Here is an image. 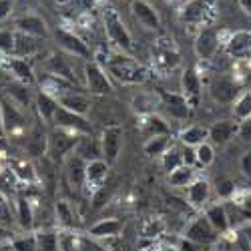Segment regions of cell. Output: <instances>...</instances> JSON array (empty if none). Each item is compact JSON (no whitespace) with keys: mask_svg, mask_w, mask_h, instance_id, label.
<instances>
[{"mask_svg":"<svg viewBox=\"0 0 251 251\" xmlns=\"http://www.w3.org/2000/svg\"><path fill=\"white\" fill-rule=\"evenodd\" d=\"M107 73L115 76L123 85H139L147 78V71H145L135 58L129 54H117L107 60Z\"/></svg>","mask_w":251,"mask_h":251,"instance_id":"cell-1","label":"cell"},{"mask_svg":"<svg viewBox=\"0 0 251 251\" xmlns=\"http://www.w3.org/2000/svg\"><path fill=\"white\" fill-rule=\"evenodd\" d=\"M0 113H2V127L4 135L16 137L26 131V119L18 109V102L4 91H0Z\"/></svg>","mask_w":251,"mask_h":251,"instance_id":"cell-2","label":"cell"},{"mask_svg":"<svg viewBox=\"0 0 251 251\" xmlns=\"http://www.w3.org/2000/svg\"><path fill=\"white\" fill-rule=\"evenodd\" d=\"M102 18H104V30H107L111 43H115L121 50H131L133 49V38H131L127 26L123 25L121 16L113 8H107L102 14Z\"/></svg>","mask_w":251,"mask_h":251,"instance_id":"cell-3","label":"cell"},{"mask_svg":"<svg viewBox=\"0 0 251 251\" xmlns=\"http://www.w3.org/2000/svg\"><path fill=\"white\" fill-rule=\"evenodd\" d=\"M78 143L76 133L65 131V129H58L49 135V155L52 161H65L67 155H71L75 151V145Z\"/></svg>","mask_w":251,"mask_h":251,"instance_id":"cell-4","label":"cell"},{"mask_svg":"<svg viewBox=\"0 0 251 251\" xmlns=\"http://www.w3.org/2000/svg\"><path fill=\"white\" fill-rule=\"evenodd\" d=\"M213 16V0H189L179 10V18L185 25H205Z\"/></svg>","mask_w":251,"mask_h":251,"instance_id":"cell-5","label":"cell"},{"mask_svg":"<svg viewBox=\"0 0 251 251\" xmlns=\"http://www.w3.org/2000/svg\"><path fill=\"white\" fill-rule=\"evenodd\" d=\"M85 82L91 95H109L113 91L111 78L100 65H97L95 60H89L85 65Z\"/></svg>","mask_w":251,"mask_h":251,"instance_id":"cell-6","label":"cell"},{"mask_svg":"<svg viewBox=\"0 0 251 251\" xmlns=\"http://www.w3.org/2000/svg\"><path fill=\"white\" fill-rule=\"evenodd\" d=\"M123 149V129L119 125H111L102 131L100 135V151H102V159L109 165L117 163L119 155Z\"/></svg>","mask_w":251,"mask_h":251,"instance_id":"cell-7","label":"cell"},{"mask_svg":"<svg viewBox=\"0 0 251 251\" xmlns=\"http://www.w3.org/2000/svg\"><path fill=\"white\" fill-rule=\"evenodd\" d=\"M52 123L58 129H65V131H71V133H76V135H91L93 133V125L85 117L71 113V111L62 109V107H58Z\"/></svg>","mask_w":251,"mask_h":251,"instance_id":"cell-8","label":"cell"},{"mask_svg":"<svg viewBox=\"0 0 251 251\" xmlns=\"http://www.w3.org/2000/svg\"><path fill=\"white\" fill-rule=\"evenodd\" d=\"M54 38H56V43H58L62 49H65L69 54L87 58V60L93 58V52H91L89 45H87L80 36H76L75 32H69V30H65V28H56V30H54Z\"/></svg>","mask_w":251,"mask_h":251,"instance_id":"cell-9","label":"cell"},{"mask_svg":"<svg viewBox=\"0 0 251 251\" xmlns=\"http://www.w3.org/2000/svg\"><path fill=\"white\" fill-rule=\"evenodd\" d=\"M62 167H65V177L69 181L71 187H76V189H80V187H85L87 183V161L82 159L76 151H73L71 155H67V159L62 161Z\"/></svg>","mask_w":251,"mask_h":251,"instance_id":"cell-10","label":"cell"},{"mask_svg":"<svg viewBox=\"0 0 251 251\" xmlns=\"http://www.w3.org/2000/svg\"><path fill=\"white\" fill-rule=\"evenodd\" d=\"M185 239L201 243V245H211L217 239V231L211 227V223L207 221L205 215H199L189 223V227L185 229Z\"/></svg>","mask_w":251,"mask_h":251,"instance_id":"cell-11","label":"cell"},{"mask_svg":"<svg viewBox=\"0 0 251 251\" xmlns=\"http://www.w3.org/2000/svg\"><path fill=\"white\" fill-rule=\"evenodd\" d=\"M0 67H2L14 80L23 82V85L30 87L34 82V73L30 69V65L25 60V58H16V56H4V60L0 62Z\"/></svg>","mask_w":251,"mask_h":251,"instance_id":"cell-12","label":"cell"},{"mask_svg":"<svg viewBox=\"0 0 251 251\" xmlns=\"http://www.w3.org/2000/svg\"><path fill=\"white\" fill-rule=\"evenodd\" d=\"M201 76L197 75L195 69H185L183 75H181V95L185 97V100L189 102V107L195 109L197 107V102L201 99Z\"/></svg>","mask_w":251,"mask_h":251,"instance_id":"cell-13","label":"cell"},{"mask_svg":"<svg viewBox=\"0 0 251 251\" xmlns=\"http://www.w3.org/2000/svg\"><path fill=\"white\" fill-rule=\"evenodd\" d=\"M225 52L233 58H249L251 56V32L237 30L233 34H229L225 43Z\"/></svg>","mask_w":251,"mask_h":251,"instance_id":"cell-14","label":"cell"},{"mask_svg":"<svg viewBox=\"0 0 251 251\" xmlns=\"http://www.w3.org/2000/svg\"><path fill=\"white\" fill-rule=\"evenodd\" d=\"M131 10H133V16L139 20V23L145 28L157 30L161 26V20H159L157 10L147 2V0H133V2H131Z\"/></svg>","mask_w":251,"mask_h":251,"instance_id":"cell-15","label":"cell"},{"mask_svg":"<svg viewBox=\"0 0 251 251\" xmlns=\"http://www.w3.org/2000/svg\"><path fill=\"white\" fill-rule=\"evenodd\" d=\"M217 47H219V34L213 28H201V32L195 38L197 56L203 58V60H209L217 52Z\"/></svg>","mask_w":251,"mask_h":251,"instance_id":"cell-16","label":"cell"},{"mask_svg":"<svg viewBox=\"0 0 251 251\" xmlns=\"http://www.w3.org/2000/svg\"><path fill=\"white\" fill-rule=\"evenodd\" d=\"M14 26H16V30L25 32L28 36H34V38H47L49 36L47 23L40 16H36V14H25V16L16 18Z\"/></svg>","mask_w":251,"mask_h":251,"instance_id":"cell-17","label":"cell"},{"mask_svg":"<svg viewBox=\"0 0 251 251\" xmlns=\"http://www.w3.org/2000/svg\"><path fill=\"white\" fill-rule=\"evenodd\" d=\"M209 93H211L213 100H217L221 104H227V102H233L235 100V97H237V85H235L231 78H227V76H217L211 82V87H209Z\"/></svg>","mask_w":251,"mask_h":251,"instance_id":"cell-18","label":"cell"},{"mask_svg":"<svg viewBox=\"0 0 251 251\" xmlns=\"http://www.w3.org/2000/svg\"><path fill=\"white\" fill-rule=\"evenodd\" d=\"M109 163L104 159H93V161H87V183L85 185H93V189H100L107 181V175H109Z\"/></svg>","mask_w":251,"mask_h":251,"instance_id":"cell-19","label":"cell"},{"mask_svg":"<svg viewBox=\"0 0 251 251\" xmlns=\"http://www.w3.org/2000/svg\"><path fill=\"white\" fill-rule=\"evenodd\" d=\"M26 151L36 159H43L45 155H49V133L45 131V127H34L30 131L26 141Z\"/></svg>","mask_w":251,"mask_h":251,"instance_id":"cell-20","label":"cell"},{"mask_svg":"<svg viewBox=\"0 0 251 251\" xmlns=\"http://www.w3.org/2000/svg\"><path fill=\"white\" fill-rule=\"evenodd\" d=\"M56 100H58V104L62 109H67L71 113H76V115H82V117H85L89 113V109H91V100L85 95L75 93V91L56 97Z\"/></svg>","mask_w":251,"mask_h":251,"instance_id":"cell-21","label":"cell"},{"mask_svg":"<svg viewBox=\"0 0 251 251\" xmlns=\"http://www.w3.org/2000/svg\"><path fill=\"white\" fill-rule=\"evenodd\" d=\"M161 100H163V107L171 113V117L175 119H187L189 117V102L185 100L183 95H175V93H161Z\"/></svg>","mask_w":251,"mask_h":251,"instance_id":"cell-22","label":"cell"},{"mask_svg":"<svg viewBox=\"0 0 251 251\" xmlns=\"http://www.w3.org/2000/svg\"><path fill=\"white\" fill-rule=\"evenodd\" d=\"M34 104H36V111H38L40 117H43L45 123H52V121H54V115H56V111H58V107H60L58 100H56V97H52V95H49V93H45V91H38V93H36Z\"/></svg>","mask_w":251,"mask_h":251,"instance_id":"cell-23","label":"cell"},{"mask_svg":"<svg viewBox=\"0 0 251 251\" xmlns=\"http://www.w3.org/2000/svg\"><path fill=\"white\" fill-rule=\"evenodd\" d=\"M121 229H123V223L115 217H109V219H100L97 221L91 229H89V237L91 239H104V237H115L121 233Z\"/></svg>","mask_w":251,"mask_h":251,"instance_id":"cell-24","label":"cell"},{"mask_svg":"<svg viewBox=\"0 0 251 251\" xmlns=\"http://www.w3.org/2000/svg\"><path fill=\"white\" fill-rule=\"evenodd\" d=\"M179 141L185 145V147H199V145L209 141V129L203 127V125H189L179 133Z\"/></svg>","mask_w":251,"mask_h":251,"instance_id":"cell-25","label":"cell"},{"mask_svg":"<svg viewBox=\"0 0 251 251\" xmlns=\"http://www.w3.org/2000/svg\"><path fill=\"white\" fill-rule=\"evenodd\" d=\"M209 195H211V185L205 179H195L187 187V201L193 207H203L209 201Z\"/></svg>","mask_w":251,"mask_h":251,"instance_id":"cell-26","label":"cell"},{"mask_svg":"<svg viewBox=\"0 0 251 251\" xmlns=\"http://www.w3.org/2000/svg\"><path fill=\"white\" fill-rule=\"evenodd\" d=\"M141 131L145 133V137H161V135H169L171 137V129L161 117L157 115H143V123H141Z\"/></svg>","mask_w":251,"mask_h":251,"instance_id":"cell-27","label":"cell"},{"mask_svg":"<svg viewBox=\"0 0 251 251\" xmlns=\"http://www.w3.org/2000/svg\"><path fill=\"white\" fill-rule=\"evenodd\" d=\"M235 133H237V125H233L231 121H217L209 127V141L213 145H225Z\"/></svg>","mask_w":251,"mask_h":251,"instance_id":"cell-28","label":"cell"},{"mask_svg":"<svg viewBox=\"0 0 251 251\" xmlns=\"http://www.w3.org/2000/svg\"><path fill=\"white\" fill-rule=\"evenodd\" d=\"M205 217L211 223V227L217 233H225L229 229V215H227V207L225 205H211L205 209Z\"/></svg>","mask_w":251,"mask_h":251,"instance_id":"cell-29","label":"cell"},{"mask_svg":"<svg viewBox=\"0 0 251 251\" xmlns=\"http://www.w3.org/2000/svg\"><path fill=\"white\" fill-rule=\"evenodd\" d=\"M38 45H36V38L34 36H28L20 30H14V52L12 56L16 58H28L36 52Z\"/></svg>","mask_w":251,"mask_h":251,"instance_id":"cell-30","label":"cell"},{"mask_svg":"<svg viewBox=\"0 0 251 251\" xmlns=\"http://www.w3.org/2000/svg\"><path fill=\"white\" fill-rule=\"evenodd\" d=\"M16 211H14V219L18 221L20 229H25V231H28V229H32L34 225V211H32V205L26 197H18L16 199Z\"/></svg>","mask_w":251,"mask_h":251,"instance_id":"cell-31","label":"cell"},{"mask_svg":"<svg viewBox=\"0 0 251 251\" xmlns=\"http://www.w3.org/2000/svg\"><path fill=\"white\" fill-rule=\"evenodd\" d=\"M47 67H49V73H50V75H56V76H60V78L73 82V85H76V76L73 75V69H71V65H69L67 58H62V56H58V54H52V56L49 58V62H47Z\"/></svg>","mask_w":251,"mask_h":251,"instance_id":"cell-32","label":"cell"},{"mask_svg":"<svg viewBox=\"0 0 251 251\" xmlns=\"http://www.w3.org/2000/svg\"><path fill=\"white\" fill-rule=\"evenodd\" d=\"M171 137L169 135H161V137H151L145 141L143 145V153L147 157H163L165 151L171 147Z\"/></svg>","mask_w":251,"mask_h":251,"instance_id":"cell-33","label":"cell"},{"mask_svg":"<svg viewBox=\"0 0 251 251\" xmlns=\"http://www.w3.org/2000/svg\"><path fill=\"white\" fill-rule=\"evenodd\" d=\"M193 181H195V171H193V167H189V165H181L179 169L169 173V185L177 187V189L189 187Z\"/></svg>","mask_w":251,"mask_h":251,"instance_id":"cell-34","label":"cell"},{"mask_svg":"<svg viewBox=\"0 0 251 251\" xmlns=\"http://www.w3.org/2000/svg\"><path fill=\"white\" fill-rule=\"evenodd\" d=\"M76 153L85 159V161H93V159H102V151H100V139L93 141L91 135H85V139L80 141Z\"/></svg>","mask_w":251,"mask_h":251,"instance_id":"cell-35","label":"cell"},{"mask_svg":"<svg viewBox=\"0 0 251 251\" xmlns=\"http://www.w3.org/2000/svg\"><path fill=\"white\" fill-rule=\"evenodd\" d=\"M161 165H163V169L167 173L179 169L181 165H185L183 163V151H179L177 147H169V149L165 151V155L161 157Z\"/></svg>","mask_w":251,"mask_h":251,"instance_id":"cell-36","label":"cell"},{"mask_svg":"<svg viewBox=\"0 0 251 251\" xmlns=\"http://www.w3.org/2000/svg\"><path fill=\"white\" fill-rule=\"evenodd\" d=\"M36 243H38V251H60L58 233H52V231L36 233Z\"/></svg>","mask_w":251,"mask_h":251,"instance_id":"cell-37","label":"cell"},{"mask_svg":"<svg viewBox=\"0 0 251 251\" xmlns=\"http://www.w3.org/2000/svg\"><path fill=\"white\" fill-rule=\"evenodd\" d=\"M4 93H8L18 104H28L30 102V95H28V87L23 85V82H18V80H12L10 85L4 89Z\"/></svg>","mask_w":251,"mask_h":251,"instance_id":"cell-38","label":"cell"},{"mask_svg":"<svg viewBox=\"0 0 251 251\" xmlns=\"http://www.w3.org/2000/svg\"><path fill=\"white\" fill-rule=\"evenodd\" d=\"M179 62H181V56L179 52L171 50V49H165V50H157V65L165 71H169V69H175L179 67Z\"/></svg>","mask_w":251,"mask_h":251,"instance_id":"cell-39","label":"cell"},{"mask_svg":"<svg viewBox=\"0 0 251 251\" xmlns=\"http://www.w3.org/2000/svg\"><path fill=\"white\" fill-rule=\"evenodd\" d=\"M195 161H197L199 167H209L215 161V149L209 141L199 145V147H195Z\"/></svg>","mask_w":251,"mask_h":251,"instance_id":"cell-40","label":"cell"},{"mask_svg":"<svg viewBox=\"0 0 251 251\" xmlns=\"http://www.w3.org/2000/svg\"><path fill=\"white\" fill-rule=\"evenodd\" d=\"M18 183L20 181L14 175L12 169H2V171H0V193H2V195H12L16 191Z\"/></svg>","mask_w":251,"mask_h":251,"instance_id":"cell-41","label":"cell"},{"mask_svg":"<svg viewBox=\"0 0 251 251\" xmlns=\"http://www.w3.org/2000/svg\"><path fill=\"white\" fill-rule=\"evenodd\" d=\"M60 241V251H82V243H85V237H78L75 233H60L58 235Z\"/></svg>","mask_w":251,"mask_h":251,"instance_id":"cell-42","label":"cell"},{"mask_svg":"<svg viewBox=\"0 0 251 251\" xmlns=\"http://www.w3.org/2000/svg\"><path fill=\"white\" fill-rule=\"evenodd\" d=\"M233 113H235V117L241 119V121L251 119V91H245L241 97H237L235 107H233Z\"/></svg>","mask_w":251,"mask_h":251,"instance_id":"cell-43","label":"cell"},{"mask_svg":"<svg viewBox=\"0 0 251 251\" xmlns=\"http://www.w3.org/2000/svg\"><path fill=\"white\" fill-rule=\"evenodd\" d=\"M12 171H14V175L18 177V181H26V183H34L36 181V177H38V173L34 171V167L30 165V163H18V165H14L12 167Z\"/></svg>","mask_w":251,"mask_h":251,"instance_id":"cell-44","label":"cell"},{"mask_svg":"<svg viewBox=\"0 0 251 251\" xmlns=\"http://www.w3.org/2000/svg\"><path fill=\"white\" fill-rule=\"evenodd\" d=\"M12 52H14V30L0 28V54L12 56Z\"/></svg>","mask_w":251,"mask_h":251,"instance_id":"cell-45","label":"cell"},{"mask_svg":"<svg viewBox=\"0 0 251 251\" xmlns=\"http://www.w3.org/2000/svg\"><path fill=\"white\" fill-rule=\"evenodd\" d=\"M143 237H155V235H161L163 231H165V223L161 221V219H145V223H143Z\"/></svg>","mask_w":251,"mask_h":251,"instance_id":"cell-46","label":"cell"},{"mask_svg":"<svg viewBox=\"0 0 251 251\" xmlns=\"http://www.w3.org/2000/svg\"><path fill=\"white\" fill-rule=\"evenodd\" d=\"M56 215H58L60 223L65 227H73L75 225V215H73L67 201H56Z\"/></svg>","mask_w":251,"mask_h":251,"instance_id":"cell-47","label":"cell"},{"mask_svg":"<svg viewBox=\"0 0 251 251\" xmlns=\"http://www.w3.org/2000/svg\"><path fill=\"white\" fill-rule=\"evenodd\" d=\"M14 251H38V243H36V235H28V237H20L12 241Z\"/></svg>","mask_w":251,"mask_h":251,"instance_id":"cell-48","label":"cell"},{"mask_svg":"<svg viewBox=\"0 0 251 251\" xmlns=\"http://www.w3.org/2000/svg\"><path fill=\"white\" fill-rule=\"evenodd\" d=\"M12 223V211H10V205L6 203V197L0 193V225L6 227Z\"/></svg>","mask_w":251,"mask_h":251,"instance_id":"cell-49","label":"cell"},{"mask_svg":"<svg viewBox=\"0 0 251 251\" xmlns=\"http://www.w3.org/2000/svg\"><path fill=\"white\" fill-rule=\"evenodd\" d=\"M235 193V185L233 181H229V179H221L217 181V195L219 197H231Z\"/></svg>","mask_w":251,"mask_h":251,"instance_id":"cell-50","label":"cell"},{"mask_svg":"<svg viewBox=\"0 0 251 251\" xmlns=\"http://www.w3.org/2000/svg\"><path fill=\"white\" fill-rule=\"evenodd\" d=\"M179 251H211V249H209V245H201V243H195V241H189L183 237Z\"/></svg>","mask_w":251,"mask_h":251,"instance_id":"cell-51","label":"cell"},{"mask_svg":"<svg viewBox=\"0 0 251 251\" xmlns=\"http://www.w3.org/2000/svg\"><path fill=\"white\" fill-rule=\"evenodd\" d=\"M237 133L243 141H251V119H245L239 127H237Z\"/></svg>","mask_w":251,"mask_h":251,"instance_id":"cell-52","label":"cell"},{"mask_svg":"<svg viewBox=\"0 0 251 251\" xmlns=\"http://www.w3.org/2000/svg\"><path fill=\"white\" fill-rule=\"evenodd\" d=\"M235 247H237L239 251H251V239H249V235H247L245 231L239 233V237H237V241H235Z\"/></svg>","mask_w":251,"mask_h":251,"instance_id":"cell-53","label":"cell"},{"mask_svg":"<svg viewBox=\"0 0 251 251\" xmlns=\"http://www.w3.org/2000/svg\"><path fill=\"white\" fill-rule=\"evenodd\" d=\"M183 163H185V165H189V167L197 165V161H195V149L185 147V151H183Z\"/></svg>","mask_w":251,"mask_h":251,"instance_id":"cell-54","label":"cell"},{"mask_svg":"<svg viewBox=\"0 0 251 251\" xmlns=\"http://www.w3.org/2000/svg\"><path fill=\"white\" fill-rule=\"evenodd\" d=\"M10 12H12V2L10 0H0V20L8 18Z\"/></svg>","mask_w":251,"mask_h":251,"instance_id":"cell-55","label":"cell"},{"mask_svg":"<svg viewBox=\"0 0 251 251\" xmlns=\"http://www.w3.org/2000/svg\"><path fill=\"white\" fill-rule=\"evenodd\" d=\"M12 80H14V78H12V76H10V75H8V73H6L2 67H0V91H4V89L10 85V82H12Z\"/></svg>","mask_w":251,"mask_h":251,"instance_id":"cell-56","label":"cell"},{"mask_svg":"<svg viewBox=\"0 0 251 251\" xmlns=\"http://www.w3.org/2000/svg\"><path fill=\"white\" fill-rule=\"evenodd\" d=\"M243 171H245V175L251 177V153H247L243 157Z\"/></svg>","mask_w":251,"mask_h":251,"instance_id":"cell-57","label":"cell"},{"mask_svg":"<svg viewBox=\"0 0 251 251\" xmlns=\"http://www.w3.org/2000/svg\"><path fill=\"white\" fill-rule=\"evenodd\" d=\"M239 6L247 16H251V0H239Z\"/></svg>","mask_w":251,"mask_h":251,"instance_id":"cell-58","label":"cell"},{"mask_svg":"<svg viewBox=\"0 0 251 251\" xmlns=\"http://www.w3.org/2000/svg\"><path fill=\"white\" fill-rule=\"evenodd\" d=\"M8 235H10V229H6V227L0 225V239H6Z\"/></svg>","mask_w":251,"mask_h":251,"instance_id":"cell-59","label":"cell"},{"mask_svg":"<svg viewBox=\"0 0 251 251\" xmlns=\"http://www.w3.org/2000/svg\"><path fill=\"white\" fill-rule=\"evenodd\" d=\"M0 139H4V127H2V113H0Z\"/></svg>","mask_w":251,"mask_h":251,"instance_id":"cell-60","label":"cell"},{"mask_svg":"<svg viewBox=\"0 0 251 251\" xmlns=\"http://www.w3.org/2000/svg\"><path fill=\"white\" fill-rule=\"evenodd\" d=\"M245 233H247V235H249V239H251V227H249V229H245Z\"/></svg>","mask_w":251,"mask_h":251,"instance_id":"cell-61","label":"cell"}]
</instances>
